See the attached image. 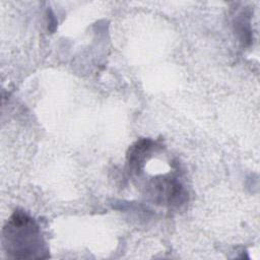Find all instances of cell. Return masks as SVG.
I'll return each mask as SVG.
<instances>
[{
	"label": "cell",
	"instance_id": "6da1fadb",
	"mask_svg": "<svg viewBox=\"0 0 260 260\" xmlns=\"http://www.w3.org/2000/svg\"><path fill=\"white\" fill-rule=\"evenodd\" d=\"M5 247L16 258L37 257L40 241L35 221L22 212H15L3 230Z\"/></svg>",
	"mask_w": 260,
	"mask_h": 260
}]
</instances>
